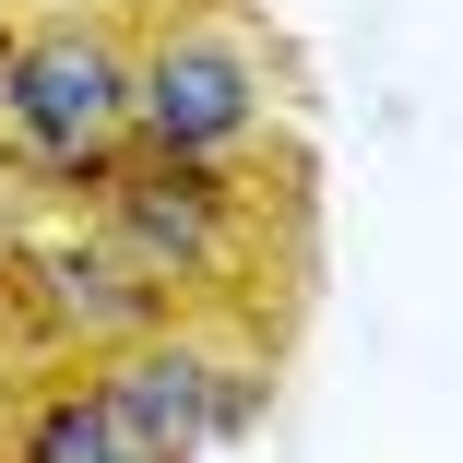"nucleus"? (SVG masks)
<instances>
[{"instance_id": "obj_1", "label": "nucleus", "mask_w": 463, "mask_h": 463, "mask_svg": "<svg viewBox=\"0 0 463 463\" xmlns=\"http://www.w3.org/2000/svg\"><path fill=\"white\" fill-rule=\"evenodd\" d=\"M286 71L250 0H155L131 24V155L191 178H261Z\"/></svg>"}, {"instance_id": "obj_2", "label": "nucleus", "mask_w": 463, "mask_h": 463, "mask_svg": "<svg viewBox=\"0 0 463 463\" xmlns=\"http://www.w3.org/2000/svg\"><path fill=\"white\" fill-rule=\"evenodd\" d=\"M0 166L48 203H83L131 166V24L119 13H36L0 48Z\"/></svg>"}, {"instance_id": "obj_3", "label": "nucleus", "mask_w": 463, "mask_h": 463, "mask_svg": "<svg viewBox=\"0 0 463 463\" xmlns=\"http://www.w3.org/2000/svg\"><path fill=\"white\" fill-rule=\"evenodd\" d=\"M71 214L96 226L108 250H131L191 321L238 309L261 273H273V203H261V178H191V166H143V155H131V166H108Z\"/></svg>"}, {"instance_id": "obj_4", "label": "nucleus", "mask_w": 463, "mask_h": 463, "mask_svg": "<svg viewBox=\"0 0 463 463\" xmlns=\"http://www.w3.org/2000/svg\"><path fill=\"white\" fill-rule=\"evenodd\" d=\"M13 298H24V321H36L71 368H108V356H131V345H155V333L191 321L131 250H108L83 214H36V226H13Z\"/></svg>"}, {"instance_id": "obj_5", "label": "nucleus", "mask_w": 463, "mask_h": 463, "mask_svg": "<svg viewBox=\"0 0 463 463\" xmlns=\"http://www.w3.org/2000/svg\"><path fill=\"white\" fill-rule=\"evenodd\" d=\"M96 392L131 416V439H143L155 463H203V451H226V439H250V428H261L273 368L226 356V321H178V333H155V345L108 356V368H96Z\"/></svg>"}, {"instance_id": "obj_6", "label": "nucleus", "mask_w": 463, "mask_h": 463, "mask_svg": "<svg viewBox=\"0 0 463 463\" xmlns=\"http://www.w3.org/2000/svg\"><path fill=\"white\" fill-rule=\"evenodd\" d=\"M0 463H155L131 416L96 392V368H48V381L0 416Z\"/></svg>"}]
</instances>
